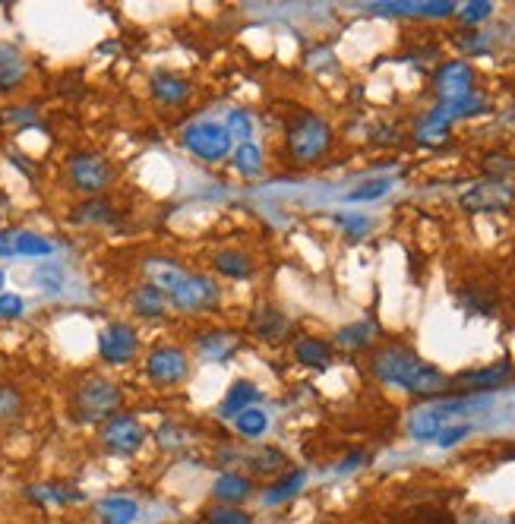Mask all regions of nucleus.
<instances>
[{
	"label": "nucleus",
	"mask_w": 515,
	"mask_h": 524,
	"mask_svg": "<svg viewBox=\"0 0 515 524\" xmlns=\"http://www.w3.org/2000/svg\"><path fill=\"white\" fill-rule=\"evenodd\" d=\"M373 376L386 382V386L405 389L408 395H421V398H437L449 389V376L421 360L411 348L405 345H386L373 354L370 360Z\"/></svg>",
	"instance_id": "obj_1"
},
{
	"label": "nucleus",
	"mask_w": 515,
	"mask_h": 524,
	"mask_svg": "<svg viewBox=\"0 0 515 524\" xmlns=\"http://www.w3.org/2000/svg\"><path fill=\"white\" fill-rule=\"evenodd\" d=\"M124 408V389L102 373H86L70 392V414L83 427L105 423Z\"/></svg>",
	"instance_id": "obj_2"
},
{
	"label": "nucleus",
	"mask_w": 515,
	"mask_h": 524,
	"mask_svg": "<svg viewBox=\"0 0 515 524\" xmlns=\"http://www.w3.org/2000/svg\"><path fill=\"white\" fill-rule=\"evenodd\" d=\"M285 146L297 165H316V161L326 158L332 149L329 120L313 111H301L285 130Z\"/></svg>",
	"instance_id": "obj_3"
},
{
	"label": "nucleus",
	"mask_w": 515,
	"mask_h": 524,
	"mask_svg": "<svg viewBox=\"0 0 515 524\" xmlns=\"http://www.w3.org/2000/svg\"><path fill=\"white\" fill-rule=\"evenodd\" d=\"M64 177L67 184L83 193V196H102L114 180H117V168L111 161L102 155V152H92V149H83V152H73L64 165Z\"/></svg>",
	"instance_id": "obj_4"
},
{
	"label": "nucleus",
	"mask_w": 515,
	"mask_h": 524,
	"mask_svg": "<svg viewBox=\"0 0 515 524\" xmlns=\"http://www.w3.org/2000/svg\"><path fill=\"white\" fill-rule=\"evenodd\" d=\"M98 442H102V449L114 458H133L146 442V427H143L140 417L121 411V414H114L111 420L102 423V430H98Z\"/></svg>",
	"instance_id": "obj_5"
},
{
	"label": "nucleus",
	"mask_w": 515,
	"mask_h": 524,
	"mask_svg": "<svg viewBox=\"0 0 515 524\" xmlns=\"http://www.w3.org/2000/svg\"><path fill=\"white\" fill-rule=\"evenodd\" d=\"M181 143L190 155H196L200 161H222L231 155V133L219 120H200V124H190L181 133Z\"/></svg>",
	"instance_id": "obj_6"
},
{
	"label": "nucleus",
	"mask_w": 515,
	"mask_h": 524,
	"mask_svg": "<svg viewBox=\"0 0 515 524\" xmlns=\"http://www.w3.org/2000/svg\"><path fill=\"white\" fill-rule=\"evenodd\" d=\"M468 411H471V401H468V398L437 401V405H427V408H421L418 414L411 417L408 433H411L414 439L430 442V439H437L446 427H452V423L459 420L462 414H468Z\"/></svg>",
	"instance_id": "obj_7"
},
{
	"label": "nucleus",
	"mask_w": 515,
	"mask_h": 524,
	"mask_svg": "<svg viewBox=\"0 0 515 524\" xmlns=\"http://www.w3.org/2000/svg\"><path fill=\"white\" fill-rule=\"evenodd\" d=\"M168 300H171V304H174L177 310H184V313H203V310L219 307L222 288H219V281L209 278V275L187 272L184 281L171 291Z\"/></svg>",
	"instance_id": "obj_8"
},
{
	"label": "nucleus",
	"mask_w": 515,
	"mask_h": 524,
	"mask_svg": "<svg viewBox=\"0 0 515 524\" xmlns=\"http://www.w3.org/2000/svg\"><path fill=\"white\" fill-rule=\"evenodd\" d=\"M136 351H140V335H136L130 322H108V326L98 332V357H102L108 367L133 364Z\"/></svg>",
	"instance_id": "obj_9"
},
{
	"label": "nucleus",
	"mask_w": 515,
	"mask_h": 524,
	"mask_svg": "<svg viewBox=\"0 0 515 524\" xmlns=\"http://www.w3.org/2000/svg\"><path fill=\"white\" fill-rule=\"evenodd\" d=\"M512 379H515V364H512V360H497V364H490V367L465 370L459 376H452L449 389L465 392V395H487V392L506 389Z\"/></svg>",
	"instance_id": "obj_10"
},
{
	"label": "nucleus",
	"mask_w": 515,
	"mask_h": 524,
	"mask_svg": "<svg viewBox=\"0 0 515 524\" xmlns=\"http://www.w3.org/2000/svg\"><path fill=\"white\" fill-rule=\"evenodd\" d=\"M54 253V240L26 231V228H4L0 231V259H45Z\"/></svg>",
	"instance_id": "obj_11"
},
{
	"label": "nucleus",
	"mask_w": 515,
	"mask_h": 524,
	"mask_svg": "<svg viewBox=\"0 0 515 524\" xmlns=\"http://www.w3.org/2000/svg\"><path fill=\"white\" fill-rule=\"evenodd\" d=\"M515 203V187L503 177L481 180L462 196V209L465 212H503Z\"/></svg>",
	"instance_id": "obj_12"
},
{
	"label": "nucleus",
	"mask_w": 515,
	"mask_h": 524,
	"mask_svg": "<svg viewBox=\"0 0 515 524\" xmlns=\"http://www.w3.org/2000/svg\"><path fill=\"white\" fill-rule=\"evenodd\" d=\"M146 376L155 386H177L187 376V351L177 345H158L146 357Z\"/></svg>",
	"instance_id": "obj_13"
},
{
	"label": "nucleus",
	"mask_w": 515,
	"mask_h": 524,
	"mask_svg": "<svg viewBox=\"0 0 515 524\" xmlns=\"http://www.w3.org/2000/svg\"><path fill=\"white\" fill-rule=\"evenodd\" d=\"M433 89H437L440 102H462V98L474 95V70L465 60H446L433 73Z\"/></svg>",
	"instance_id": "obj_14"
},
{
	"label": "nucleus",
	"mask_w": 515,
	"mask_h": 524,
	"mask_svg": "<svg viewBox=\"0 0 515 524\" xmlns=\"http://www.w3.org/2000/svg\"><path fill=\"white\" fill-rule=\"evenodd\" d=\"M29 83V57L13 42H0V95H16Z\"/></svg>",
	"instance_id": "obj_15"
},
{
	"label": "nucleus",
	"mask_w": 515,
	"mask_h": 524,
	"mask_svg": "<svg viewBox=\"0 0 515 524\" xmlns=\"http://www.w3.org/2000/svg\"><path fill=\"white\" fill-rule=\"evenodd\" d=\"M143 275H146V285H152V288H158V291H165V294L171 297V291L184 281L187 269L177 266V262L168 259V256H149V259L143 262Z\"/></svg>",
	"instance_id": "obj_16"
},
{
	"label": "nucleus",
	"mask_w": 515,
	"mask_h": 524,
	"mask_svg": "<svg viewBox=\"0 0 515 524\" xmlns=\"http://www.w3.org/2000/svg\"><path fill=\"white\" fill-rule=\"evenodd\" d=\"M149 89H152V98L158 105H184L187 102V95H190V83L184 76H177V73H168V70H158L152 73L149 79Z\"/></svg>",
	"instance_id": "obj_17"
},
{
	"label": "nucleus",
	"mask_w": 515,
	"mask_h": 524,
	"mask_svg": "<svg viewBox=\"0 0 515 524\" xmlns=\"http://www.w3.org/2000/svg\"><path fill=\"white\" fill-rule=\"evenodd\" d=\"M212 493H215V499H219V502H225V506H237V502L250 499L253 480L247 474H241V471H225V474L215 477Z\"/></svg>",
	"instance_id": "obj_18"
},
{
	"label": "nucleus",
	"mask_w": 515,
	"mask_h": 524,
	"mask_svg": "<svg viewBox=\"0 0 515 524\" xmlns=\"http://www.w3.org/2000/svg\"><path fill=\"white\" fill-rule=\"evenodd\" d=\"M253 332L263 341H282L291 332V319L279 307H260L253 313Z\"/></svg>",
	"instance_id": "obj_19"
},
{
	"label": "nucleus",
	"mask_w": 515,
	"mask_h": 524,
	"mask_svg": "<svg viewBox=\"0 0 515 524\" xmlns=\"http://www.w3.org/2000/svg\"><path fill=\"white\" fill-rule=\"evenodd\" d=\"M95 515L102 524H133L136 515H140V506L130 496H105L98 499Z\"/></svg>",
	"instance_id": "obj_20"
},
{
	"label": "nucleus",
	"mask_w": 515,
	"mask_h": 524,
	"mask_svg": "<svg viewBox=\"0 0 515 524\" xmlns=\"http://www.w3.org/2000/svg\"><path fill=\"white\" fill-rule=\"evenodd\" d=\"M171 307V300L165 291H158L152 285H140L133 294H130V310L136 316H143V319H158V316H165Z\"/></svg>",
	"instance_id": "obj_21"
},
{
	"label": "nucleus",
	"mask_w": 515,
	"mask_h": 524,
	"mask_svg": "<svg viewBox=\"0 0 515 524\" xmlns=\"http://www.w3.org/2000/svg\"><path fill=\"white\" fill-rule=\"evenodd\" d=\"M294 360L297 364L310 367V370H326L332 364V348L326 345L323 338H313V335L297 338L294 341Z\"/></svg>",
	"instance_id": "obj_22"
},
{
	"label": "nucleus",
	"mask_w": 515,
	"mask_h": 524,
	"mask_svg": "<svg viewBox=\"0 0 515 524\" xmlns=\"http://www.w3.org/2000/svg\"><path fill=\"white\" fill-rule=\"evenodd\" d=\"M256 401H260V389H256L250 379H237L234 386L228 389V395L222 398L219 414H222V417H237L241 411L253 408Z\"/></svg>",
	"instance_id": "obj_23"
},
{
	"label": "nucleus",
	"mask_w": 515,
	"mask_h": 524,
	"mask_svg": "<svg viewBox=\"0 0 515 524\" xmlns=\"http://www.w3.org/2000/svg\"><path fill=\"white\" fill-rule=\"evenodd\" d=\"M212 269L225 278H250L256 272V262L244 250H219L212 256Z\"/></svg>",
	"instance_id": "obj_24"
},
{
	"label": "nucleus",
	"mask_w": 515,
	"mask_h": 524,
	"mask_svg": "<svg viewBox=\"0 0 515 524\" xmlns=\"http://www.w3.org/2000/svg\"><path fill=\"white\" fill-rule=\"evenodd\" d=\"M76 225H114L117 221V212H114V206L108 203V199H102V196H89V199H83L76 209H73V215H70Z\"/></svg>",
	"instance_id": "obj_25"
},
{
	"label": "nucleus",
	"mask_w": 515,
	"mask_h": 524,
	"mask_svg": "<svg viewBox=\"0 0 515 524\" xmlns=\"http://www.w3.org/2000/svg\"><path fill=\"white\" fill-rule=\"evenodd\" d=\"M304 480H307V477H304V471H291V474L279 477V480H275V483H269V487H266V493H263L266 506H282V502L294 499L297 493H301Z\"/></svg>",
	"instance_id": "obj_26"
},
{
	"label": "nucleus",
	"mask_w": 515,
	"mask_h": 524,
	"mask_svg": "<svg viewBox=\"0 0 515 524\" xmlns=\"http://www.w3.org/2000/svg\"><path fill=\"white\" fill-rule=\"evenodd\" d=\"M376 13H392V16H452L455 4L437 0V4H376Z\"/></svg>",
	"instance_id": "obj_27"
},
{
	"label": "nucleus",
	"mask_w": 515,
	"mask_h": 524,
	"mask_svg": "<svg viewBox=\"0 0 515 524\" xmlns=\"http://www.w3.org/2000/svg\"><path fill=\"white\" fill-rule=\"evenodd\" d=\"M26 411V395L19 386H13V382H0V427L4 423H13L19 420Z\"/></svg>",
	"instance_id": "obj_28"
},
{
	"label": "nucleus",
	"mask_w": 515,
	"mask_h": 524,
	"mask_svg": "<svg viewBox=\"0 0 515 524\" xmlns=\"http://www.w3.org/2000/svg\"><path fill=\"white\" fill-rule=\"evenodd\" d=\"M376 326L370 319H361V322H351V326H342L339 329V335H335V341H339L342 348H348V351H361V348H367L370 345V338L376 335L373 332Z\"/></svg>",
	"instance_id": "obj_29"
},
{
	"label": "nucleus",
	"mask_w": 515,
	"mask_h": 524,
	"mask_svg": "<svg viewBox=\"0 0 515 524\" xmlns=\"http://www.w3.org/2000/svg\"><path fill=\"white\" fill-rule=\"evenodd\" d=\"M29 499L42 502V506H48V502H57V506H70V502L83 499V493L64 487V483H45V487H32L29 490Z\"/></svg>",
	"instance_id": "obj_30"
},
{
	"label": "nucleus",
	"mask_w": 515,
	"mask_h": 524,
	"mask_svg": "<svg viewBox=\"0 0 515 524\" xmlns=\"http://www.w3.org/2000/svg\"><path fill=\"white\" fill-rule=\"evenodd\" d=\"M285 465H288V458H285L282 449H260L250 458V471L256 477H275Z\"/></svg>",
	"instance_id": "obj_31"
},
{
	"label": "nucleus",
	"mask_w": 515,
	"mask_h": 524,
	"mask_svg": "<svg viewBox=\"0 0 515 524\" xmlns=\"http://www.w3.org/2000/svg\"><path fill=\"white\" fill-rule=\"evenodd\" d=\"M234 427H237V433H241L244 439H260L266 433V427H269V417L260 408H247V411H241L234 417Z\"/></svg>",
	"instance_id": "obj_32"
},
{
	"label": "nucleus",
	"mask_w": 515,
	"mask_h": 524,
	"mask_svg": "<svg viewBox=\"0 0 515 524\" xmlns=\"http://www.w3.org/2000/svg\"><path fill=\"white\" fill-rule=\"evenodd\" d=\"M234 165L237 171H241L244 177H253L263 171V149L256 143H241L234 152Z\"/></svg>",
	"instance_id": "obj_33"
},
{
	"label": "nucleus",
	"mask_w": 515,
	"mask_h": 524,
	"mask_svg": "<svg viewBox=\"0 0 515 524\" xmlns=\"http://www.w3.org/2000/svg\"><path fill=\"white\" fill-rule=\"evenodd\" d=\"M206 524H253L250 512L234 509V506H212L206 512Z\"/></svg>",
	"instance_id": "obj_34"
},
{
	"label": "nucleus",
	"mask_w": 515,
	"mask_h": 524,
	"mask_svg": "<svg viewBox=\"0 0 515 524\" xmlns=\"http://www.w3.org/2000/svg\"><path fill=\"white\" fill-rule=\"evenodd\" d=\"M389 190H392V180L380 177V180H367V184L354 187V190L348 193V199H351V203H367V199H380V196H386Z\"/></svg>",
	"instance_id": "obj_35"
},
{
	"label": "nucleus",
	"mask_w": 515,
	"mask_h": 524,
	"mask_svg": "<svg viewBox=\"0 0 515 524\" xmlns=\"http://www.w3.org/2000/svg\"><path fill=\"white\" fill-rule=\"evenodd\" d=\"M26 313V300L19 294H0V319H19Z\"/></svg>",
	"instance_id": "obj_36"
},
{
	"label": "nucleus",
	"mask_w": 515,
	"mask_h": 524,
	"mask_svg": "<svg viewBox=\"0 0 515 524\" xmlns=\"http://www.w3.org/2000/svg\"><path fill=\"white\" fill-rule=\"evenodd\" d=\"M158 442H162L165 449H177V446H184L187 436L177 423H162V427H158Z\"/></svg>",
	"instance_id": "obj_37"
},
{
	"label": "nucleus",
	"mask_w": 515,
	"mask_h": 524,
	"mask_svg": "<svg viewBox=\"0 0 515 524\" xmlns=\"http://www.w3.org/2000/svg\"><path fill=\"white\" fill-rule=\"evenodd\" d=\"M468 433H471L468 423H452V427H446L433 442H437V446H443V449H449V446H455V442H462Z\"/></svg>",
	"instance_id": "obj_38"
},
{
	"label": "nucleus",
	"mask_w": 515,
	"mask_h": 524,
	"mask_svg": "<svg viewBox=\"0 0 515 524\" xmlns=\"http://www.w3.org/2000/svg\"><path fill=\"white\" fill-rule=\"evenodd\" d=\"M228 133L231 136H241L244 143H250V117L244 114V111H231V117H228Z\"/></svg>",
	"instance_id": "obj_39"
},
{
	"label": "nucleus",
	"mask_w": 515,
	"mask_h": 524,
	"mask_svg": "<svg viewBox=\"0 0 515 524\" xmlns=\"http://www.w3.org/2000/svg\"><path fill=\"white\" fill-rule=\"evenodd\" d=\"M339 225H342L351 237H361V234H367V228H370V218H364V215H342Z\"/></svg>",
	"instance_id": "obj_40"
},
{
	"label": "nucleus",
	"mask_w": 515,
	"mask_h": 524,
	"mask_svg": "<svg viewBox=\"0 0 515 524\" xmlns=\"http://www.w3.org/2000/svg\"><path fill=\"white\" fill-rule=\"evenodd\" d=\"M465 23H481V19H487L493 13V4H484V0H478V4H468L459 10Z\"/></svg>",
	"instance_id": "obj_41"
},
{
	"label": "nucleus",
	"mask_w": 515,
	"mask_h": 524,
	"mask_svg": "<svg viewBox=\"0 0 515 524\" xmlns=\"http://www.w3.org/2000/svg\"><path fill=\"white\" fill-rule=\"evenodd\" d=\"M4 281H7V275H4V272H0V294H4Z\"/></svg>",
	"instance_id": "obj_42"
}]
</instances>
